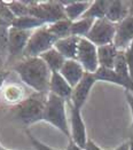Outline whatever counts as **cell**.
<instances>
[{
  "label": "cell",
  "instance_id": "7402d4cb",
  "mask_svg": "<svg viewBox=\"0 0 133 150\" xmlns=\"http://www.w3.org/2000/svg\"><path fill=\"white\" fill-rule=\"evenodd\" d=\"M44 25L46 24L43 23L40 20L29 15V16H23V17H16L13 21L12 28L23 30V31H32V30H37V29L44 26Z\"/></svg>",
  "mask_w": 133,
  "mask_h": 150
},
{
  "label": "cell",
  "instance_id": "8fae6325",
  "mask_svg": "<svg viewBox=\"0 0 133 150\" xmlns=\"http://www.w3.org/2000/svg\"><path fill=\"white\" fill-rule=\"evenodd\" d=\"M133 41V13L121 23L116 24L114 45L118 50H125Z\"/></svg>",
  "mask_w": 133,
  "mask_h": 150
},
{
  "label": "cell",
  "instance_id": "9a60e30c",
  "mask_svg": "<svg viewBox=\"0 0 133 150\" xmlns=\"http://www.w3.org/2000/svg\"><path fill=\"white\" fill-rule=\"evenodd\" d=\"M94 76H95V79L97 81H106V83H110V84H115L117 86L123 87L125 91H132L133 89V83H129L125 79H123L114 69L99 68Z\"/></svg>",
  "mask_w": 133,
  "mask_h": 150
},
{
  "label": "cell",
  "instance_id": "7c38bea8",
  "mask_svg": "<svg viewBox=\"0 0 133 150\" xmlns=\"http://www.w3.org/2000/svg\"><path fill=\"white\" fill-rule=\"evenodd\" d=\"M73 89L70 84L62 77L60 72H52L49 80V93L68 102L71 100Z\"/></svg>",
  "mask_w": 133,
  "mask_h": 150
},
{
  "label": "cell",
  "instance_id": "f546056e",
  "mask_svg": "<svg viewBox=\"0 0 133 150\" xmlns=\"http://www.w3.org/2000/svg\"><path fill=\"white\" fill-rule=\"evenodd\" d=\"M125 53V57H126V61L129 64V69H130V74L133 79V41L131 42V45L124 50Z\"/></svg>",
  "mask_w": 133,
  "mask_h": 150
},
{
  "label": "cell",
  "instance_id": "6da1fadb",
  "mask_svg": "<svg viewBox=\"0 0 133 150\" xmlns=\"http://www.w3.org/2000/svg\"><path fill=\"white\" fill-rule=\"evenodd\" d=\"M13 70L20 76L21 80L36 93L48 94L52 71L40 57H23L16 62Z\"/></svg>",
  "mask_w": 133,
  "mask_h": 150
},
{
  "label": "cell",
  "instance_id": "9c48e42d",
  "mask_svg": "<svg viewBox=\"0 0 133 150\" xmlns=\"http://www.w3.org/2000/svg\"><path fill=\"white\" fill-rule=\"evenodd\" d=\"M97 80L95 79L94 74H85L83 79L73 87V95H71V100H70V104L77 108V109H83L84 104L90 96V93L92 91V88L94 86V84Z\"/></svg>",
  "mask_w": 133,
  "mask_h": 150
},
{
  "label": "cell",
  "instance_id": "277c9868",
  "mask_svg": "<svg viewBox=\"0 0 133 150\" xmlns=\"http://www.w3.org/2000/svg\"><path fill=\"white\" fill-rule=\"evenodd\" d=\"M29 7L30 15L46 25L67 18L61 1H29Z\"/></svg>",
  "mask_w": 133,
  "mask_h": 150
},
{
  "label": "cell",
  "instance_id": "ba28073f",
  "mask_svg": "<svg viewBox=\"0 0 133 150\" xmlns=\"http://www.w3.org/2000/svg\"><path fill=\"white\" fill-rule=\"evenodd\" d=\"M69 126H70V140L73 141L77 146L85 149L88 138H87V131H86V125L83 119L82 110L75 108L71 104H70Z\"/></svg>",
  "mask_w": 133,
  "mask_h": 150
},
{
  "label": "cell",
  "instance_id": "44dd1931",
  "mask_svg": "<svg viewBox=\"0 0 133 150\" xmlns=\"http://www.w3.org/2000/svg\"><path fill=\"white\" fill-rule=\"evenodd\" d=\"M71 24L73 22L65 18V20H61L52 24H47L46 29L54 37H56L58 39H63V38L71 36Z\"/></svg>",
  "mask_w": 133,
  "mask_h": 150
},
{
  "label": "cell",
  "instance_id": "603a6c76",
  "mask_svg": "<svg viewBox=\"0 0 133 150\" xmlns=\"http://www.w3.org/2000/svg\"><path fill=\"white\" fill-rule=\"evenodd\" d=\"M109 1L105 0H97V1H92L90 8L87 9V12L84 14L85 18H91V20H102L106 18V13L108 9Z\"/></svg>",
  "mask_w": 133,
  "mask_h": 150
},
{
  "label": "cell",
  "instance_id": "e0dca14e",
  "mask_svg": "<svg viewBox=\"0 0 133 150\" xmlns=\"http://www.w3.org/2000/svg\"><path fill=\"white\" fill-rule=\"evenodd\" d=\"M64 6V13L69 21L75 22L84 16L92 1H61Z\"/></svg>",
  "mask_w": 133,
  "mask_h": 150
},
{
  "label": "cell",
  "instance_id": "3957f363",
  "mask_svg": "<svg viewBox=\"0 0 133 150\" xmlns=\"http://www.w3.org/2000/svg\"><path fill=\"white\" fill-rule=\"evenodd\" d=\"M44 122L48 123L70 140V126L67 118V101L48 93Z\"/></svg>",
  "mask_w": 133,
  "mask_h": 150
},
{
  "label": "cell",
  "instance_id": "8992f818",
  "mask_svg": "<svg viewBox=\"0 0 133 150\" xmlns=\"http://www.w3.org/2000/svg\"><path fill=\"white\" fill-rule=\"evenodd\" d=\"M76 60L80 63L85 72L87 74H95L100 68L97 59V47L87 38H80Z\"/></svg>",
  "mask_w": 133,
  "mask_h": 150
},
{
  "label": "cell",
  "instance_id": "d590c367",
  "mask_svg": "<svg viewBox=\"0 0 133 150\" xmlns=\"http://www.w3.org/2000/svg\"><path fill=\"white\" fill-rule=\"evenodd\" d=\"M4 63H5V57H4V55H2V53H1V50H0V69H2Z\"/></svg>",
  "mask_w": 133,
  "mask_h": 150
},
{
  "label": "cell",
  "instance_id": "484cf974",
  "mask_svg": "<svg viewBox=\"0 0 133 150\" xmlns=\"http://www.w3.org/2000/svg\"><path fill=\"white\" fill-rule=\"evenodd\" d=\"M15 17H23L30 15L29 1H5Z\"/></svg>",
  "mask_w": 133,
  "mask_h": 150
},
{
  "label": "cell",
  "instance_id": "ab89813d",
  "mask_svg": "<svg viewBox=\"0 0 133 150\" xmlns=\"http://www.w3.org/2000/svg\"><path fill=\"white\" fill-rule=\"evenodd\" d=\"M129 92H131V94L133 95V89H132V91H129Z\"/></svg>",
  "mask_w": 133,
  "mask_h": 150
},
{
  "label": "cell",
  "instance_id": "d6986e66",
  "mask_svg": "<svg viewBox=\"0 0 133 150\" xmlns=\"http://www.w3.org/2000/svg\"><path fill=\"white\" fill-rule=\"evenodd\" d=\"M39 57L47 64V67L52 72H60L61 68L63 67V64L67 61L65 57L63 55H61L54 47L48 50L47 52H45L44 54H41Z\"/></svg>",
  "mask_w": 133,
  "mask_h": 150
},
{
  "label": "cell",
  "instance_id": "e575fe53",
  "mask_svg": "<svg viewBox=\"0 0 133 150\" xmlns=\"http://www.w3.org/2000/svg\"><path fill=\"white\" fill-rule=\"evenodd\" d=\"M112 150H131V147H130V141H124L123 143H121L118 147H116L115 149Z\"/></svg>",
  "mask_w": 133,
  "mask_h": 150
},
{
  "label": "cell",
  "instance_id": "f1b7e54d",
  "mask_svg": "<svg viewBox=\"0 0 133 150\" xmlns=\"http://www.w3.org/2000/svg\"><path fill=\"white\" fill-rule=\"evenodd\" d=\"M26 135H28L29 140L31 141V144L33 146V148L36 150H59V149H55V148H52V147H49L47 144H45L44 142H41L40 140H38L36 137H33L29 131H26Z\"/></svg>",
  "mask_w": 133,
  "mask_h": 150
},
{
  "label": "cell",
  "instance_id": "83f0119b",
  "mask_svg": "<svg viewBox=\"0 0 133 150\" xmlns=\"http://www.w3.org/2000/svg\"><path fill=\"white\" fill-rule=\"evenodd\" d=\"M0 17L2 20H5L6 22H8L11 25H12L13 21L16 18L5 1H0Z\"/></svg>",
  "mask_w": 133,
  "mask_h": 150
},
{
  "label": "cell",
  "instance_id": "1f68e13d",
  "mask_svg": "<svg viewBox=\"0 0 133 150\" xmlns=\"http://www.w3.org/2000/svg\"><path fill=\"white\" fill-rule=\"evenodd\" d=\"M85 150H105V149H102L101 147H99L93 140L88 139V141L86 143V147H85Z\"/></svg>",
  "mask_w": 133,
  "mask_h": 150
},
{
  "label": "cell",
  "instance_id": "2e32d148",
  "mask_svg": "<svg viewBox=\"0 0 133 150\" xmlns=\"http://www.w3.org/2000/svg\"><path fill=\"white\" fill-rule=\"evenodd\" d=\"M79 41H80V38L70 36V37L63 38V39H59L55 42L54 48L61 55H63L65 60H76Z\"/></svg>",
  "mask_w": 133,
  "mask_h": 150
},
{
  "label": "cell",
  "instance_id": "30bf717a",
  "mask_svg": "<svg viewBox=\"0 0 133 150\" xmlns=\"http://www.w3.org/2000/svg\"><path fill=\"white\" fill-rule=\"evenodd\" d=\"M32 32L23 31L15 28L9 29V38H8V59L14 60L20 56H23L25 47L30 39Z\"/></svg>",
  "mask_w": 133,
  "mask_h": 150
},
{
  "label": "cell",
  "instance_id": "74e56055",
  "mask_svg": "<svg viewBox=\"0 0 133 150\" xmlns=\"http://www.w3.org/2000/svg\"><path fill=\"white\" fill-rule=\"evenodd\" d=\"M0 150H4V147H1V146H0Z\"/></svg>",
  "mask_w": 133,
  "mask_h": 150
},
{
  "label": "cell",
  "instance_id": "f35d334b",
  "mask_svg": "<svg viewBox=\"0 0 133 150\" xmlns=\"http://www.w3.org/2000/svg\"><path fill=\"white\" fill-rule=\"evenodd\" d=\"M4 150H13V149H7V148H4Z\"/></svg>",
  "mask_w": 133,
  "mask_h": 150
},
{
  "label": "cell",
  "instance_id": "ac0fdd59",
  "mask_svg": "<svg viewBox=\"0 0 133 150\" xmlns=\"http://www.w3.org/2000/svg\"><path fill=\"white\" fill-rule=\"evenodd\" d=\"M118 52L119 50L116 48V46L114 44H109V45L97 47V59H99L100 68L114 69Z\"/></svg>",
  "mask_w": 133,
  "mask_h": 150
},
{
  "label": "cell",
  "instance_id": "5b68a950",
  "mask_svg": "<svg viewBox=\"0 0 133 150\" xmlns=\"http://www.w3.org/2000/svg\"><path fill=\"white\" fill-rule=\"evenodd\" d=\"M58 40V38L49 33L46 25L37 29L30 36L23 57H39L45 52L53 48Z\"/></svg>",
  "mask_w": 133,
  "mask_h": 150
},
{
  "label": "cell",
  "instance_id": "d4e9b609",
  "mask_svg": "<svg viewBox=\"0 0 133 150\" xmlns=\"http://www.w3.org/2000/svg\"><path fill=\"white\" fill-rule=\"evenodd\" d=\"M114 70L121 76L123 79H125L126 81L133 83V79H132V77H131V74H130L129 64H127V61H126L124 50H119V52H118V55H117V57H116L115 65H114Z\"/></svg>",
  "mask_w": 133,
  "mask_h": 150
},
{
  "label": "cell",
  "instance_id": "8d00e7d4",
  "mask_svg": "<svg viewBox=\"0 0 133 150\" xmlns=\"http://www.w3.org/2000/svg\"><path fill=\"white\" fill-rule=\"evenodd\" d=\"M129 141H130V147H131V150H133V137L130 139Z\"/></svg>",
  "mask_w": 133,
  "mask_h": 150
},
{
  "label": "cell",
  "instance_id": "52a82bcc",
  "mask_svg": "<svg viewBox=\"0 0 133 150\" xmlns=\"http://www.w3.org/2000/svg\"><path fill=\"white\" fill-rule=\"evenodd\" d=\"M116 35V24L109 22L107 18L95 20L92 26L87 39L93 42L97 47L105 46L109 44H114V39Z\"/></svg>",
  "mask_w": 133,
  "mask_h": 150
},
{
  "label": "cell",
  "instance_id": "4316f807",
  "mask_svg": "<svg viewBox=\"0 0 133 150\" xmlns=\"http://www.w3.org/2000/svg\"><path fill=\"white\" fill-rule=\"evenodd\" d=\"M11 28L12 26L0 25V50L4 57H8V38Z\"/></svg>",
  "mask_w": 133,
  "mask_h": 150
},
{
  "label": "cell",
  "instance_id": "4fadbf2b",
  "mask_svg": "<svg viewBox=\"0 0 133 150\" xmlns=\"http://www.w3.org/2000/svg\"><path fill=\"white\" fill-rule=\"evenodd\" d=\"M60 74L73 88L83 79L86 72L77 60H67L63 67L61 68Z\"/></svg>",
  "mask_w": 133,
  "mask_h": 150
},
{
  "label": "cell",
  "instance_id": "7a4b0ae2",
  "mask_svg": "<svg viewBox=\"0 0 133 150\" xmlns=\"http://www.w3.org/2000/svg\"><path fill=\"white\" fill-rule=\"evenodd\" d=\"M48 94L33 93L15 105L14 113L15 117L25 126L33 125L36 123L43 122L45 116V107Z\"/></svg>",
  "mask_w": 133,
  "mask_h": 150
},
{
  "label": "cell",
  "instance_id": "5bb4252c",
  "mask_svg": "<svg viewBox=\"0 0 133 150\" xmlns=\"http://www.w3.org/2000/svg\"><path fill=\"white\" fill-rule=\"evenodd\" d=\"M131 2L126 1H109L108 9L106 13V18L114 24L121 23L129 15H131Z\"/></svg>",
  "mask_w": 133,
  "mask_h": 150
},
{
  "label": "cell",
  "instance_id": "836d02e7",
  "mask_svg": "<svg viewBox=\"0 0 133 150\" xmlns=\"http://www.w3.org/2000/svg\"><path fill=\"white\" fill-rule=\"evenodd\" d=\"M65 150H85V149L84 148H82V147H79V146H77L73 141L69 140V143H68V146H67Z\"/></svg>",
  "mask_w": 133,
  "mask_h": 150
},
{
  "label": "cell",
  "instance_id": "cb8c5ba5",
  "mask_svg": "<svg viewBox=\"0 0 133 150\" xmlns=\"http://www.w3.org/2000/svg\"><path fill=\"white\" fill-rule=\"evenodd\" d=\"M94 22H95L94 20L85 18V17H82V18L73 22V24H71V36L78 38H86L88 36Z\"/></svg>",
  "mask_w": 133,
  "mask_h": 150
},
{
  "label": "cell",
  "instance_id": "ffe728a7",
  "mask_svg": "<svg viewBox=\"0 0 133 150\" xmlns=\"http://www.w3.org/2000/svg\"><path fill=\"white\" fill-rule=\"evenodd\" d=\"M24 88L18 84H9L4 88V99L7 103L17 105L24 100Z\"/></svg>",
  "mask_w": 133,
  "mask_h": 150
},
{
  "label": "cell",
  "instance_id": "d6a6232c",
  "mask_svg": "<svg viewBox=\"0 0 133 150\" xmlns=\"http://www.w3.org/2000/svg\"><path fill=\"white\" fill-rule=\"evenodd\" d=\"M7 76H8V72H7V71H5L4 69H0V89L2 88V86H4Z\"/></svg>",
  "mask_w": 133,
  "mask_h": 150
},
{
  "label": "cell",
  "instance_id": "4dcf8cb0",
  "mask_svg": "<svg viewBox=\"0 0 133 150\" xmlns=\"http://www.w3.org/2000/svg\"><path fill=\"white\" fill-rule=\"evenodd\" d=\"M125 99L127 102V105L130 108V111H131V118H132V127H133V95L131 94V92L129 91H125Z\"/></svg>",
  "mask_w": 133,
  "mask_h": 150
}]
</instances>
